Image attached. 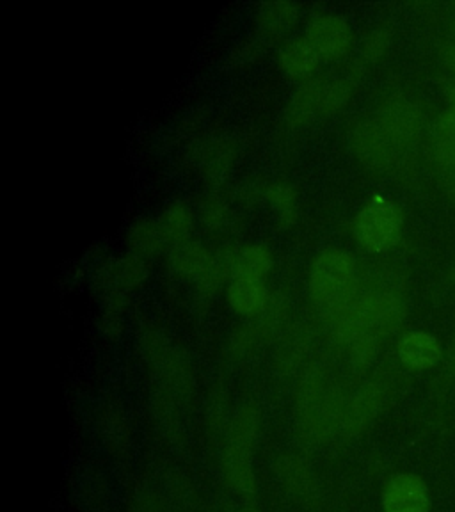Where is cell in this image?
I'll return each instance as SVG.
<instances>
[{"label":"cell","instance_id":"cell-26","mask_svg":"<svg viewBox=\"0 0 455 512\" xmlns=\"http://www.w3.org/2000/svg\"><path fill=\"white\" fill-rule=\"evenodd\" d=\"M351 96V86L345 80H338L333 84H324L322 93V114H331L338 111Z\"/></svg>","mask_w":455,"mask_h":512},{"label":"cell","instance_id":"cell-20","mask_svg":"<svg viewBox=\"0 0 455 512\" xmlns=\"http://www.w3.org/2000/svg\"><path fill=\"white\" fill-rule=\"evenodd\" d=\"M322 93H324V84L320 82H308L306 86L299 89L288 105V123L297 127L313 120L317 114H322Z\"/></svg>","mask_w":455,"mask_h":512},{"label":"cell","instance_id":"cell-12","mask_svg":"<svg viewBox=\"0 0 455 512\" xmlns=\"http://www.w3.org/2000/svg\"><path fill=\"white\" fill-rule=\"evenodd\" d=\"M372 333L381 340L392 336L402 326L406 310L400 297L392 292H374L372 294Z\"/></svg>","mask_w":455,"mask_h":512},{"label":"cell","instance_id":"cell-5","mask_svg":"<svg viewBox=\"0 0 455 512\" xmlns=\"http://www.w3.org/2000/svg\"><path fill=\"white\" fill-rule=\"evenodd\" d=\"M274 473L281 488L297 504L315 507L319 504L320 484L312 466L296 454H281L274 463Z\"/></svg>","mask_w":455,"mask_h":512},{"label":"cell","instance_id":"cell-1","mask_svg":"<svg viewBox=\"0 0 455 512\" xmlns=\"http://www.w3.org/2000/svg\"><path fill=\"white\" fill-rule=\"evenodd\" d=\"M356 265L349 253L342 249L322 251L312 265L310 272V294L315 303L324 308L338 310L342 304L351 301L352 280Z\"/></svg>","mask_w":455,"mask_h":512},{"label":"cell","instance_id":"cell-25","mask_svg":"<svg viewBox=\"0 0 455 512\" xmlns=\"http://www.w3.org/2000/svg\"><path fill=\"white\" fill-rule=\"evenodd\" d=\"M260 340H264L256 326H242L230 336V352L237 358L253 351Z\"/></svg>","mask_w":455,"mask_h":512},{"label":"cell","instance_id":"cell-31","mask_svg":"<svg viewBox=\"0 0 455 512\" xmlns=\"http://www.w3.org/2000/svg\"><path fill=\"white\" fill-rule=\"evenodd\" d=\"M443 89H445V95H447L448 102L452 104V109L455 111V79L447 80Z\"/></svg>","mask_w":455,"mask_h":512},{"label":"cell","instance_id":"cell-16","mask_svg":"<svg viewBox=\"0 0 455 512\" xmlns=\"http://www.w3.org/2000/svg\"><path fill=\"white\" fill-rule=\"evenodd\" d=\"M272 255L269 249L253 244L240 249L237 255H233V280H264L271 272Z\"/></svg>","mask_w":455,"mask_h":512},{"label":"cell","instance_id":"cell-32","mask_svg":"<svg viewBox=\"0 0 455 512\" xmlns=\"http://www.w3.org/2000/svg\"><path fill=\"white\" fill-rule=\"evenodd\" d=\"M239 512H260V511H256V509H253V507H246V509H240Z\"/></svg>","mask_w":455,"mask_h":512},{"label":"cell","instance_id":"cell-35","mask_svg":"<svg viewBox=\"0 0 455 512\" xmlns=\"http://www.w3.org/2000/svg\"><path fill=\"white\" fill-rule=\"evenodd\" d=\"M454 198H455V192H454Z\"/></svg>","mask_w":455,"mask_h":512},{"label":"cell","instance_id":"cell-34","mask_svg":"<svg viewBox=\"0 0 455 512\" xmlns=\"http://www.w3.org/2000/svg\"><path fill=\"white\" fill-rule=\"evenodd\" d=\"M454 34H455V24H454Z\"/></svg>","mask_w":455,"mask_h":512},{"label":"cell","instance_id":"cell-6","mask_svg":"<svg viewBox=\"0 0 455 512\" xmlns=\"http://www.w3.org/2000/svg\"><path fill=\"white\" fill-rule=\"evenodd\" d=\"M306 40L320 57L336 59L345 56L351 48V27L340 16H315L306 29Z\"/></svg>","mask_w":455,"mask_h":512},{"label":"cell","instance_id":"cell-4","mask_svg":"<svg viewBox=\"0 0 455 512\" xmlns=\"http://www.w3.org/2000/svg\"><path fill=\"white\" fill-rule=\"evenodd\" d=\"M381 509L383 512H431L429 484L418 473H392L381 489Z\"/></svg>","mask_w":455,"mask_h":512},{"label":"cell","instance_id":"cell-30","mask_svg":"<svg viewBox=\"0 0 455 512\" xmlns=\"http://www.w3.org/2000/svg\"><path fill=\"white\" fill-rule=\"evenodd\" d=\"M441 59L450 72L455 75V43H447L441 50Z\"/></svg>","mask_w":455,"mask_h":512},{"label":"cell","instance_id":"cell-17","mask_svg":"<svg viewBox=\"0 0 455 512\" xmlns=\"http://www.w3.org/2000/svg\"><path fill=\"white\" fill-rule=\"evenodd\" d=\"M212 260H214V256L210 255L203 246L187 242V244L173 249L169 264L176 274L198 281L207 272Z\"/></svg>","mask_w":455,"mask_h":512},{"label":"cell","instance_id":"cell-9","mask_svg":"<svg viewBox=\"0 0 455 512\" xmlns=\"http://www.w3.org/2000/svg\"><path fill=\"white\" fill-rule=\"evenodd\" d=\"M253 452L249 448L223 445L221 473L226 486L240 496H253L258 491Z\"/></svg>","mask_w":455,"mask_h":512},{"label":"cell","instance_id":"cell-19","mask_svg":"<svg viewBox=\"0 0 455 512\" xmlns=\"http://www.w3.org/2000/svg\"><path fill=\"white\" fill-rule=\"evenodd\" d=\"M297 16H299V9L294 2H288V0L265 2L258 11V25L269 36H281L296 25Z\"/></svg>","mask_w":455,"mask_h":512},{"label":"cell","instance_id":"cell-27","mask_svg":"<svg viewBox=\"0 0 455 512\" xmlns=\"http://www.w3.org/2000/svg\"><path fill=\"white\" fill-rule=\"evenodd\" d=\"M388 47H390V34L384 29H377L368 34L367 41L363 45V56L367 57L368 61H377L386 54Z\"/></svg>","mask_w":455,"mask_h":512},{"label":"cell","instance_id":"cell-7","mask_svg":"<svg viewBox=\"0 0 455 512\" xmlns=\"http://www.w3.org/2000/svg\"><path fill=\"white\" fill-rule=\"evenodd\" d=\"M98 436L114 459H128L132 448V425L125 409L116 402L104 404L96 416Z\"/></svg>","mask_w":455,"mask_h":512},{"label":"cell","instance_id":"cell-3","mask_svg":"<svg viewBox=\"0 0 455 512\" xmlns=\"http://www.w3.org/2000/svg\"><path fill=\"white\" fill-rule=\"evenodd\" d=\"M390 397L392 388L388 381L374 379L363 384L360 390H356L349 399L344 400L338 436H342L344 440L360 438L361 434H365L376 424L377 418L388 406Z\"/></svg>","mask_w":455,"mask_h":512},{"label":"cell","instance_id":"cell-23","mask_svg":"<svg viewBox=\"0 0 455 512\" xmlns=\"http://www.w3.org/2000/svg\"><path fill=\"white\" fill-rule=\"evenodd\" d=\"M265 200L271 203L278 212V219L283 228L296 223V191L288 184H271L264 192Z\"/></svg>","mask_w":455,"mask_h":512},{"label":"cell","instance_id":"cell-14","mask_svg":"<svg viewBox=\"0 0 455 512\" xmlns=\"http://www.w3.org/2000/svg\"><path fill=\"white\" fill-rule=\"evenodd\" d=\"M320 59L322 57L319 56V52L308 43L306 38L287 43L281 48L280 57H278L281 70L296 79L312 75L317 70Z\"/></svg>","mask_w":455,"mask_h":512},{"label":"cell","instance_id":"cell-15","mask_svg":"<svg viewBox=\"0 0 455 512\" xmlns=\"http://www.w3.org/2000/svg\"><path fill=\"white\" fill-rule=\"evenodd\" d=\"M310 349V335L303 326L290 329L287 335L283 336L280 347L276 351V368L283 376H290L296 372L301 365L304 356Z\"/></svg>","mask_w":455,"mask_h":512},{"label":"cell","instance_id":"cell-24","mask_svg":"<svg viewBox=\"0 0 455 512\" xmlns=\"http://www.w3.org/2000/svg\"><path fill=\"white\" fill-rule=\"evenodd\" d=\"M379 344H381V338L374 335V333H365L360 338H356L354 342L347 345L352 365L356 368H361V370L370 367L374 360H376Z\"/></svg>","mask_w":455,"mask_h":512},{"label":"cell","instance_id":"cell-8","mask_svg":"<svg viewBox=\"0 0 455 512\" xmlns=\"http://www.w3.org/2000/svg\"><path fill=\"white\" fill-rule=\"evenodd\" d=\"M397 356L402 367L415 372H425L438 367L445 358L443 345L427 331H409L397 344Z\"/></svg>","mask_w":455,"mask_h":512},{"label":"cell","instance_id":"cell-11","mask_svg":"<svg viewBox=\"0 0 455 512\" xmlns=\"http://www.w3.org/2000/svg\"><path fill=\"white\" fill-rule=\"evenodd\" d=\"M262 431V415L255 406H244L230 418L223 434V445L255 450Z\"/></svg>","mask_w":455,"mask_h":512},{"label":"cell","instance_id":"cell-18","mask_svg":"<svg viewBox=\"0 0 455 512\" xmlns=\"http://www.w3.org/2000/svg\"><path fill=\"white\" fill-rule=\"evenodd\" d=\"M157 224L166 246L175 249L182 244H187L192 230L191 208L184 203H175L160 216Z\"/></svg>","mask_w":455,"mask_h":512},{"label":"cell","instance_id":"cell-10","mask_svg":"<svg viewBox=\"0 0 455 512\" xmlns=\"http://www.w3.org/2000/svg\"><path fill=\"white\" fill-rule=\"evenodd\" d=\"M264 281L235 278L228 287V303L242 317H260L269 304Z\"/></svg>","mask_w":455,"mask_h":512},{"label":"cell","instance_id":"cell-13","mask_svg":"<svg viewBox=\"0 0 455 512\" xmlns=\"http://www.w3.org/2000/svg\"><path fill=\"white\" fill-rule=\"evenodd\" d=\"M379 125L393 143H404V141L413 139L418 132L420 114L408 102H395L386 107Z\"/></svg>","mask_w":455,"mask_h":512},{"label":"cell","instance_id":"cell-22","mask_svg":"<svg viewBox=\"0 0 455 512\" xmlns=\"http://www.w3.org/2000/svg\"><path fill=\"white\" fill-rule=\"evenodd\" d=\"M128 242H130V248L134 251V255L141 256L143 260L157 255L166 246L157 221L155 223L141 221V223L134 224L130 235H128Z\"/></svg>","mask_w":455,"mask_h":512},{"label":"cell","instance_id":"cell-28","mask_svg":"<svg viewBox=\"0 0 455 512\" xmlns=\"http://www.w3.org/2000/svg\"><path fill=\"white\" fill-rule=\"evenodd\" d=\"M438 157L448 166H455V136L443 137L438 144Z\"/></svg>","mask_w":455,"mask_h":512},{"label":"cell","instance_id":"cell-21","mask_svg":"<svg viewBox=\"0 0 455 512\" xmlns=\"http://www.w3.org/2000/svg\"><path fill=\"white\" fill-rule=\"evenodd\" d=\"M393 141L386 136L381 125H365L356 132L354 146L360 159L367 160L368 164H381L388 157V150Z\"/></svg>","mask_w":455,"mask_h":512},{"label":"cell","instance_id":"cell-33","mask_svg":"<svg viewBox=\"0 0 455 512\" xmlns=\"http://www.w3.org/2000/svg\"><path fill=\"white\" fill-rule=\"evenodd\" d=\"M452 278H454V280H455V267H454V271H452Z\"/></svg>","mask_w":455,"mask_h":512},{"label":"cell","instance_id":"cell-2","mask_svg":"<svg viewBox=\"0 0 455 512\" xmlns=\"http://www.w3.org/2000/svg\"><path fill=\"white\" fill-rule=\"evenodd\" d=\"M402 226L404 219L400 208L392 200L376 196L354 219V235L370 253H383L399 242Z\"/></svg>","mask_w":455,"mask_h":512},{"label":"cell","instance_id":"cell-29","mask_svg":"<svg viewBox=\"0 0 455 512\" xmlns=\"http://www.w3.org/2000/svg\"><path fill=\"white\" fill-rule=\"evenodd\" d=\"M441 139L443 137L455 136V111L448 109L447 112L441 114L440 123H438Z\"/></svg>","mask_w":455,"mask_h":512}]
</instances>
